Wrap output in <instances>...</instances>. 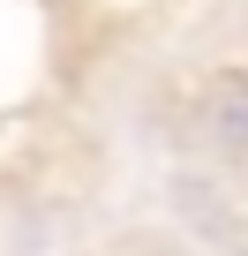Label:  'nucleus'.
<instances>
[]
</instances>
